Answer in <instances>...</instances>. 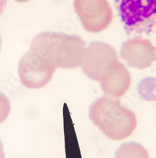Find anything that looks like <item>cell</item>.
Masks as SVG:
<instances>
[{"instance_id": "obj_1", "label": "cell", "mask_w": 156, "mask_h": 158, "mask_svg": "<svg viewBox=\"0 0 156 158\" xmlns=\"http://www.w3.org/2000/svg\"><path fill=\"white\" fill-rule=\"evenodd\" d=\"M85 49V42L77 35L43 32L33 38L29 51L55 69H72L81 66Z\"/></svg>"}, {"instance_id": "obj_2", "label": "cell", "mask_w": 156, "mask_h": 158, "mask_svg": "<svg viewBox=\"0 0 156 158\" xmlns=\"http://www.w3.org/2000/svg\"><path fill=\"white\" fill-rule=\"evenodd\" d=\"M89 118L112 140H122L130 136L137 124L133 111L123 106L118 99L107 96L99 97L91 104Z\"/></svg>"}, {"instance_id": "obj_3", "label": "cell", "mask_w": 156, "mask_h": 158, "mask_svg": "<svg viewBox=\"0 0 156 158\" xmlns=\"http://www.w3.org/2000/svg\"><path fill=\"white\" fill-rule=\"evenodd\" d=\"M128 36L150 35L156 27V0H114Z\"/></svg>"}, {"instance_id": "obj_4", "label": "cell", "mask_w": 156, "mask_h": 158, "mask_svg": "<svg viewBox=\"0 0 156 158\" xmlns=\"http://www.w3.org/2000/svg\"><path fill=\"white\" fill-rule=\"evenodd\" d=\"M118 62L115 49L111 45L93 41L85 49L81 67L89 78L100 82Z\"/></svg>"}, {"instance_id": "obj_5", "label": "cell", "mask_w": 156, "mask_h": 158, "mask_svg": "<svg viewBox=\"0 0 156 158\" xmlns=\"http://www.w3.org/2000/svg\"><path fill=\"white\" fill-rule=\"evenodd\" d=\"M74 8L83 28L97 33L106 29L113 20L107 0H74Z\"/></svg>"}, {"instance_id": "obj_6", "label": "cell", "mask_w": 156, "mask_h": 158, "mask_svg": "<svg viewBox=\"0 0 156 158\" xmlns=\"http://www.w3.org/2000/svg\"><path fill=\"white\" fill-rule=\"evenodd\" d=\"M56 69L33 52L29 51L21 58L18 75L23 85L29 89H40L51 80Z\"/></svg>"}, {"instance_id": "obj_7", "label": "cell", "mask_w": 156, "mask_h": 158, "mask_svg": "<svg viewBox=\"0 0 156 158\" xmlns=\"http://www.w3.org/2000/svg\"><path fill=\"white\" fill-rule=\"evenodd\" d=\"M120 55L129 67L144 70L156 61V47L150 40L135 36L122 43Z\"/></svg>"}, {"instance_id": "obj_8", "label": "cell", "mask_w": 156, "mask_h": 158, "mask_svg": "<svg viewBox=\"0 0 156 158\" xmlns=\"http://www.w3.org/2000/svg\"><path fill=\"white\" fill-rule=\"evenodd\" d=\"M131 85V76L124 64L118 62L110 74L100 81L101 89L107 97L119 98Z\"/></svg>"}, {"instance_id": "obj_9", "label": "cell", "mask_w": 156, "mask_h": 158, "mask_svg": "<svg viewBox=\"0 0 156 158\" xmlns=\"http://www.w3.org/2000/svg\"><path fill=\"white\" fill-rule=\"evenodd\" d=\"M115 158H149L147 149L137 142H131L121 145L115 153Z\"/></svg>"}, {"instance_id": "obj_10", "label": "cell", "mask_w": 156, "mask_h": 158, "mask_svg": "<svg viewBox=\"0 0 156 158\" xmlns=\"http://www.w3.org/2000/svg\"><path fill=\"white\" fill-rule=\"evenodd\" d=\"M136 89L141 99L146 101H156V77H147L142 79Z\"/></svg>"}, {"instance_id": "obj_11", "label": "cell", "mask_w": 156, "mask_h": 158, "mask_svg": "<svg viewBox=\"0 0 156 158\" xmlns=\"http://www.w3.org/2000/svg\"><path fill=\"white\" fill-rule=\"evenodd\" d=\"M11 110L10 102L9 99L0 92V123L6 119Z\"/></svg>"}, {"instance_id": "obj_12", "label": "cell", "mask_w": 156, "mask_h": 158, "mask_svg": "<svg viewBox=\"0 0 156 158\" xmlns=\"http://www.w3.org/2000/svg\"><path fill=\"white\" fill-rule=\"evenodd\" d=\"M6 2H7V0H0V16L2 15V12L6 6Z\"/></svg>"}, {"instance_id": "obj_13", "label": "cell", "mask_w": 156, "mask_h": 158, "mask_svg": "<svg viewBox=\"0 0 156 158\" xmlns=\"http://www.w3.org/2000/svg\"><path fill=\"white\" fill-rule=\"evenodd\" d=\"M5 157V153L3 151V145L2 142L0 140V158H4Z\"/></svg>"}, {"instance_id": "obj_14", "label": "cell", "mask_w": 156, "mask_h": 158, "mask_svg": "<svg viewBox=\"0 0 156 158\" xmlns=\"http://www.w3.org/2000/svg\"><path fill=\"white\" fill-rule=\"evenodd\" d=\"M15 1H17V2H28V1H29V0H15Z\"/></svg>"}, {"instance_id": "obj_15", "label": "cell", "mask_w": 156, "mask_h": 158, "mask_svg": "<svg viewBox=\"0 0 156 158\" xmlns=\"http://www.w3.org/2000/svg\"><path fill=\"white\" fill-rule=\"evenodd\" d=\"M1 46H2V39H1V36H0V50H1Z\"/></svg>"}]
</instances>
